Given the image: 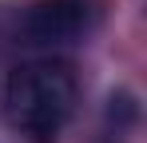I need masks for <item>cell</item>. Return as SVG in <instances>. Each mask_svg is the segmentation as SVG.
<instances>
[{"label":"cell","instance_id":"cell-1","mask_svg":"<svg viewBox=\"0 0 147 143\" xmlns=\"http://www.w3.org/2000/svg\"><path fill=\"white\" fill-rule=\"evenodd\" d=\"M0 103H4V119L28 143H56L76 107V80L64 64L52 60L20 64L8 72Z\"/></svg>","mask_w":147,"mask_h":143},{"label":"cell","instance_id":"cell-2","mask_svg":"<svg viewBox=\"0 0 147 143\" xmlns=\"http://www.w3.org/2000/svg\"><path fill=\"white\" fill-rule=\"evenodd\" d=\"M84 28H88V4L84 0H40L28 8L24 24H20L28 44H44V48L72 44Z\"/></svg>","mask_w":147,"mask_h":143}]
</instances>
